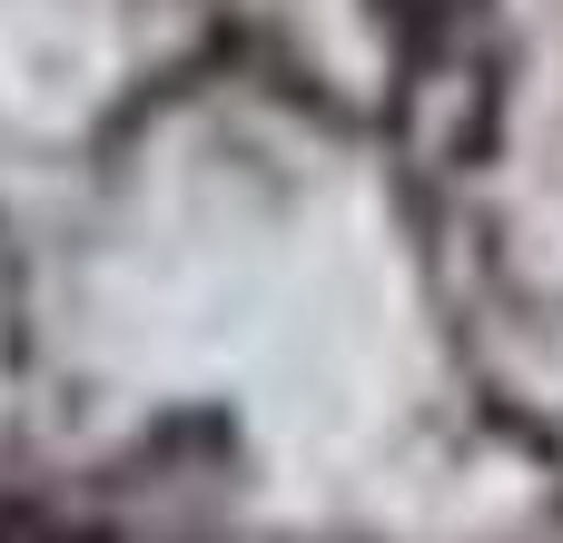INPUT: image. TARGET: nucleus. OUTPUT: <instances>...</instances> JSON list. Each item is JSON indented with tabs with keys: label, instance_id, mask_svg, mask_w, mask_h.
I'll list each match as a JSON object with an SVG mask.
<instances>
[{
	"label": "nucleus",
	"instance_id": "f257e3e1",
	"mask_svg": "<svg viewBox=\"0 0 563 543\" xmlns=\"http://www.w3.org/2000/svg\"><path fill=\"white\" fill-rule=\"evenodd\" d=\"M396 20H445V10H465V0H386Z\"/></svg>",
	"mask_w": 563,
	"mask_h": 543
}]
</instances>
